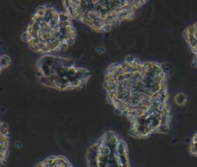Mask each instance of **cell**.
Wrapping results in <instances>:
<instances>
[{"label": "cell", "instance_id": "6da1fadb", "mask_svg": "<svg viewBox=\"0 0 197 167\" xmlns=\"http://www.w3.org/2000/svg\"><path fill=\"white\" fill-rule=\"evenodd\" d=\"M168 70L163 63L128 55L105 69L103 89L115 112L129 122V135L145 139L170 132Z\"/></svg>", "mask_w": 197, "mask_h": 167}, {"label": "cell", "instance_id": "7a4b0ae2", "mask_svg": "<svg viewBox=\"0 0 197 167\" xmlns=\"http://www.w3.org/2000/svg\"><path fill=\"white\" fill-rule=\"evenodd\" d=\"M73 19L50 5L38 6L21 38L30 50L46 55L67 50L77 36Z\"/></svg>", "mask_w": 197, "mask_h": 167}, {"label": "cell", "instance_id": "3957f363", "mask_svg": "<svg viewBox=\"0 0 197 167\" xmlns=\"http://www.w3.org/2000/svg\"><path fill=\"white\" fill-rule=\"evenodd\" d=\"M149 0H62L65 11L73 20L93 32L106 33L136 17Z\"/></svg>", "mask_w": 197, "mask_h": 167}, {"label": "cell", "instance_id": "277c9868", "mask_svg": "<svg viewBox=\"0 0 197 167\" xmlns=\"http://www.w3.org/2000/svg\"><path fill=\"white\" fill-rule=\"evenodd\" d=\"M35 69L41 85L61 92L81 89L91 78L89 69L77 66L70 59L52 54L42 55L35 62Z\"/></svg>", "mask_w": 197, "mask_h": 167}, {"label": "cell", "instance_id": "5b68a950", "mask_svg": "<svg viewBox=\"0 0 197 167\" xmlns=\"http://www.w3.org/2000/svg\"><path fill=\"white\" fill-rule=\"evenodd\" d=\"M85 163L89 167H129L127 143L117 132L106 130L86 150Z\"/></svg>", "mask_w": 197, "mask_h": 167}, {"label": "cell", "instance_id": "8992f818", "mask_svg": "<svg viewBox=\"0 0 197 167\" xmlns=\"http://www.w3.org/2000/svg\"><path fill=\"white\" fill-rule=\"evenodd\" d=\"M9 126L0 119V166L6 163L9 153L10 143Z\"/></svg>", "mask_w": 197, "mask_h": 167}, {"label": "cell", "instance_id": "52a82bcc", "mask_svg": "<svg viewBox=\"0 0 197 167\" xmlns=\"http://www.w3.org/2000/svg\"><path fill=\"white\" fill-rule=\"evenodd\" d=\"M182 35L193 54V66L197 69V22L186 27Z\"/></svg>", "mask_w": 197, "mask_h": 167}, {"label": "cell", "instance_id": "ba28073f", "mask_svg": "<svg viewBox=\"0 0 197 167\" xmlns=\"http://www.w3.org/2000/svg\"><path fill=\"white\" fill-rule=\"evenodd\" d=\"M35 166L37 167H72L71 162L64 156H51L40 161Z\"/></svg>", "mask_w": 197, "mask_h": 167}, {"label": "cell", "instance_id": "9c48e42d", "mask_svg": "<svg viewBox=\"0 0 197 167\" xmlns=\"http://www.w3.org/2000/svg\"><path fill=\"white\" fill-rule=\"evenodd\" d=\"M11 64V59L9 55L0 54V74L9 67Z\"/></svg>", "mask_w": 197, "mask_h": 167}, {"label": "cell", "instance_id": "30bf717a", "mask_svg": "<svg viewBox=\"0 0 197 167\" xmlns=\"http://www.w3.org/2000/svg\"><path fill=\"white\" fill-rule=\"evenodd\" d=\"M173 99H174V103L177 106H183L184 105H186V102H187V96L182 92H180L179 94L175 95Z\"/></svg>", "mask_w": 197, "mask_h": 167}, {"label": "cell", "instance_id": "8fae6325", "mask_svg": "<svg viewBox=\"0 0 197 167\" xmlns=\"http://www.w3.org/2000/svg\"><path fill=\"white\" fill-rule=\"evenodd\" d=\"M189 153L191 156L197 157V143L196 142H191L188 148Z\"/></svg>", "mask_w": 197, "mask_h": 167}]
</instances>
